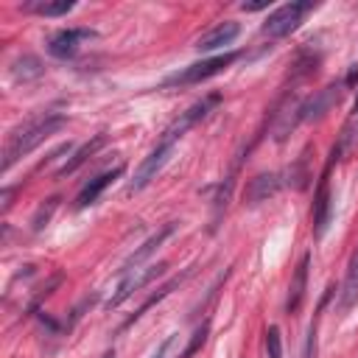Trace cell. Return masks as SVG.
I'll return each instance as SVG.
<instances>
[{"mask_svg": "<svg viewBox=\"0 0 358 358\" xmlns=\"http://www.w3.org/2000/svg\"><path fill=\"white\" fill-rule=\"evenodd\" d=\"M90 36H95L90 28H64V31H56L48 39V53L56 56V59H70V56L78 53L81 39H90Z\"/></svg>", "mask_w": 358, "mask_h": 358, "instance_id": "obj_8", "label": "cell"}, {"mask_svg": "<svg viewBox=\"0 0 358 358\" xmlns=\"http://www.w3.org/2000/svg\"><path fill=\"white\" fill-rule=\"evenodd\" d=\"M241 53L238 50H229V53H221V56H213V59H201V62H193L182 70H176L173 76L165 78V87H187V84H201L213 76H218L221 70H227Z\"/></svg>", "mask_w": 358, "mask_h": 358, "instance_id": "obj_3", "label": "cell"}, {"mask_svg": "<svg viewBox=\"0 0 358 358\" xmlns=\"http://www.w3.org/2000/svg\"><path fill=\"white\" fill-rule=\"evenodd\" d=\"M190 274H193V268H185L182 274H176L173 280H168V282H165V285H162V288H159L157 294H151V296H148V299H145V302H143V305H140V308H137V310H134V313H131V316H129V319L123 322V327L134 324V322H137V319H140V316H143V313H145L148 308H154L157 302H162V299H165V296H168V294H171L173 288H179V285H182V282H185V280H187Z\"/></svg>", "mask_w": 358, "mask_h": 358, "instance_id": "obj_16", "label": "cell"}, {"mask_svg": "<svg viewBox=\"0 0 358 358\" xmlns=\"http://www.w3.org/2000/svg\"><path fill=\"white\" fill-rule=\"evenodd\" d=\"M268 8V0H255V3H241V11H263Z\"/></svg>", "mask_w": 358, "mask_h": 358, "instance_id": "obj_23", "label": "cell"}, {"mask_svg": "<svg viewBox=\"0 0 358 358\" xmlns=\"http://www.w3.org/2000/svg\"><path fill=\"white\" fill-rule=\"evenodd\" d=\"M42 73H45V67H42V62H39L34 53H25V56H20V59L11 64V78H14L17 84H28V81L39 78Z\"/></svg>", "mask_w": 358, "mask_h": 358, "instance_id": "obj_17", "label": "cell"}, {"mask_svg": "<svg viewBox=\"0 0 358 358\" xmlns=\"http://www.w3.org/2000/svg\"><path fill=\"white\" fill-rule=\"evenodd\" d=\"M67 123V117L62 112H48L36 120H28L25 126H20L17 131H11V137L6 140V148H3V171H11L14 162H20L25 154H31L39 143H45L50 134H56L62 126Z\"/></svg>", "mask_w": 358, "mask_h": 358, "instance_id": "obj_2", "label": "cell"}, {"mask_svg": "<svg viewBox=\"0 0 358 358\" xmlns=\"http://www.w3.org/2000/svg\"><path fill=\"white\" fill-rule=\"evenodd\" d=\"M358 84V62L350 67V73L344 76V87H355Z\"/></svg>", "mask_w": 358, "mask_h": 358, "instance_id": "obj_24", "label": "cell"}, {"mask_svg": "<svg viewBox=\"0 0 358 358\" xmlns=\"http://www.w3.org/2000/svg\"><path fill=\"white\" fill-rule=\"evenodd\" d=\"M207 333H210V324L204 322V324H201V327H199V330L190 336V341H187V347H185V352H182L179 358H190V355H193V352H196V350H199V347L207 341Z\"/></svg>", "mask_w": 358, "mask_h": 358, "instance_id": "obj_21", "label": "cell"}, {"mask_svg": "<svg viewBox=\"0 0 358 358\" xmlns=\"http://www.w3.org/2000/svg\"><path fill=\"white\" fill-rule=\"evenodd\" d=\"M308 11H313V3H310V0L282 3L280 8H274V11L268 14V20L263 22L260 31H263V36H268V39H282V36H288L291 31L299 28V22L305 20Z\"/></svg>", "mask_w": 358, "mask_h": 358, "instance_id": "obj_4", "label": "cell"}, {"mask_svg": "<svg viewBox=\"0 0 358 358\" xmlns=\"http://www.w3.org/2000/svg\"><path fill=\"white\" fill-rule=\"evenodd\" d=\"M352 112H355V115H358V98H355V103H352Z\"/></svg>", "mask_w": 358, "mask_h": 358, "instance_id": "obj_25", "label": "cell"}, {"mask_svg": "<svg viewBox=\"0 0 358 358\" xmlns=\"http://www.w3.org/2000/svg\"><path fill=\"white\" fill-rule=\"evenodd\" d=\"M176 338H179V333H171V336H168V338L154 350V355H151V358H168V352H171V347L176 344Z\"/></svg>", "mask_w": 358, "mask_h": 358, "instance_id": "obj_22", "label": "cell"}, {"mask_svg": "<svg viewBox=\"0 0 358 358\" xmlns=\"http://www.w3.org/2000/svg\"><path fill=\"white\" fill-rule=\"evenodd\" d=\"M73 6H76L73 0H31L22 8L34 11V14H42V17H62V14L73 11Z\"/></svg>", "mask_w": 358, "mask_h": 358, "instance_id": "obj_18", "label": "cell"}, {"mask_svg": "<svg viewBox=\"0 0 358 358\" xmlns=\"http://www.w3.org/2000/svg\"><path fill=\"white\" fill-rule=\"evenodd\" d=\"M59 207V196H50V199H45L39 207H36V213H34V218H31V229L34 232H39L48 221H50V215H53V210Z\"/></svg>", "mask_w": 358, "mask_h": 358, "instance_id": "obj_19", "label": "cell"}, {"mask_svg": "<svg viewBox=\"0 0 358 358\" xmlns=\"http://www.w3.org/2000/svg\"><path fill=\"white\" fill-rule=\"evenodd\" d=\"M338 95H341V87H338V84H330V87H324V90H316L310 98H305V101L296 106L299 120H319V117H324V115L336 106Z\"/></svg>", "mask_w": 358, "mask_h": 358, "instance_id": "obj_6", "label": "cell"}, {"mask_svg": "<svg viewBox=\"0 0 358 358\" xmlns=\"http://www.w3.org/2000/svg\"><path fill=\"white\" fill-rule=\"evenodd\" d=\"M213 103H218V95H210V98H204V101H196L190 109H185V112H182V115L162 131V137L157 140V145L151 148V154L137 165V173H134V179H131V185H129V193L143 190V187L159 173V168L168 162V157L173 154V145L182 140V134H185L187 129H193V126L210 112Z\"/></svg>", "mask_w": 358, "mask_h": 358, "instance_id": "obj_1", "label": "cell"}, {"mask_svg": "<svg viewBox=\"0 0 358 358\" xmlns=\"http://www.w3.org/2000/svg\"><path fill=\"white\" fill-rule=\"evenodd\" d=\"M103 145H106V134H95L92 140H87L81 148H76V151H73V157H70V159H67V162L59 168V173H56V176L62 179V176H67V173H76V171H78V168H81V165H84L90 157H95V154H98Z\"/></svg>", "mask_w": 358, "mask_h": 358, "instance_id": "obj_14", "label": "cell"}, {"mask_svg": "<svg viewBox=\"0 0 358 358\" xmlns=\"http://www.w3.org/2000/svg\"><path fill=\"white\" fill-rule=\"evenodd\" d=\"M355 305H358V249L350 255V263H347V274L338 291V310L347 313Z\"/></svg>", "mask_w": 358, "mask_h": 358, "instance_id": "obj_13", "label": "cell"}, {"mask_svg": "<svg viewBox=\"0 0 358 358\" xmlns=\"http://www.w3.org/2000/svg\"><path fill=\"white\" fill-rule=\"evenodd\" d=\"M238 34H241V25L232 22V20H224V22H218L215 28H210L207 34H201V36L196 39V48H199V50H215V48L232 45Z\"/></svg>", "mask_w": 358, "mask_h": 358, "instance_id": "obj_10", "label": "cell"}, {"mask_svg": "<svg viewBox=\"0 0 358 358\" xmlns=\"http://www.w3.org/2000/svg\"><path fill=\"white\" fill-rule=\"evenodd\" d=\"M308 268H310V255H302L296 268H294V277H291V285H288V299H285V313H296L302 308V299H305V288H308Z\"/></svg>", "mask_w": 358, "mask_h": 358, "instance_id": "obj_9", "label": "cell"}, {"mask_svg": "<svg viewBox=\"0 0 358 358\" xmlns=\"http://www.w3.org/2000/svg\"><path fill=\"white\" fill-rule=\"evenodd\" d=\"M165 263H157V266H145V268H134V271H126V277L120 280V285L115 288V294L106 299V308H117V305H123L134 291H140L143 285H148L151 280H157V277H162L165 274Z\"/></svg>", "mask_w": 358, "mask_h": 358, "instance_id": "obj_5", "label": "cell"}, {"mask_svg": "<svg viewBox=\"0 0 358 358\" xmlns=\"http://www.w3.org/2000/svg\"><path fill=\"white\" fill-rule=\"evenodd\" d=\"M280 176L277 173H257L255 179H249V185H246V201L249 204H260V201H266L268 196H274L277 190H280Z\"/></svg>", "mask_w": 358, "mask_h": 358, "instance_id": "obj_15", "label": "cell"}, {"mask_svg": "<svg viewBox=\"0 0 358 358\" xmlns=\"http://www.w3.org/2000/svg\"><path fill=\"white\" fill-rule=\"evenodd\" d=\"M266 352H268V358H282V338H280L277 324H268V330H266Z\"/></svg>", "mask_w": 358, "mask_h": 358, "instance_id": "obj_20", "label": "cell"}, {"mask_svg": "<svg viewBox=\"0 0 358 358\" xmlns=\"http://www.w3.org/2000/svg\"><path fill=\"white\" fill-rule=\"evenodd\" d=\"M330 213H333V204H330V185H327V173H324L319 182L316 199H313V235L316 238L324 235V229L330 224Z\"/></svg>", "mask_w": 358, "mask_h": 358, "instance_id": "obj_12", "label": "cell"}, {"mask_svg": "<svg viewBox=\"0 0 358 358\" xmlns=\"http://www.w3.org/2000/svg\"><path fill=\"white\" fill-rule=\"evenodd\" d=\"M117 176H123V165H117V168H112V171H103V173H98L95 179H90L81 190H78V196H76V207L81 210V207H87V204H92V201H98V196L117 179Z\"/></svg>", "mask_w": 358, "mask_h": 358, "instance_id": "obj_11", "label": "cell"}, {"mask_svg": "<svg viewBox=\"0 0 358 358\" xmlns=\"http://www.w3.org/2000/svg\"><path fill=\"white\" fill-rule=\"evenodd\" d=\"M173 232H176V221L162 224L154 235H148V238L140 243V249H134V252L126 257V263H123V268H120V271H134V268H140V266H143V263H145V260H148V257H151V255H154V252H157V249H159V246H162Z\"/></svg>", "mask_w": 358, "mask_h": 358, "instance_id": "obj_7", "label": "cell"}]
</instances>
